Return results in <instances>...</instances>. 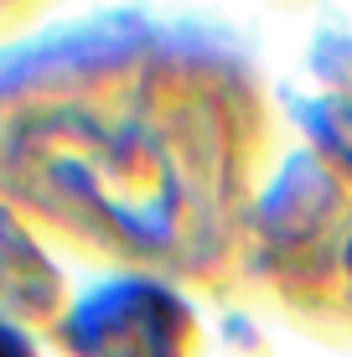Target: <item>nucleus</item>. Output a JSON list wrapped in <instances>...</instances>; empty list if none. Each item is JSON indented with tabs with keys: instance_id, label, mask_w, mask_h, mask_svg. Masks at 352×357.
I'll return each instance as SVG.
<instances>
[{
	"instance_id": "nucleus-1",
	"label": "nucleus",
	"mask_w": 352,
	"mask_h": 357,
	"mask_svg": "<svg viewBox=\"0 0 352 357\" xmlns=\"http://www.w3.org/2000/svg\"><path fill=\"white\" fill-rule=\"evenodd\" d=\"M176 305L155 290H109L89 301L78 316L72 337L89 357H171V331H176Z\"/></svg>"
},
{
	"instance_id": "nucleus-2",
	"label": "nucleus",
	"mask_w": 352,
	"mask_h": 357,
	"mask_svg": "<svg viewBox=\"0 0 352 357\" xmlns=\"http://www.w3.org/2000/svg\"><path fill=\"white\" fill-rule=\"evenodd\" d=\"M0 357H31V352L21 347V337H16V331H6V326H0Z\"/></svg>"
}]
</instances>
